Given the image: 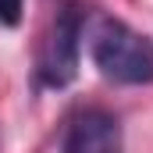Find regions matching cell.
<instances>
[{
    "mask_svg": "<svg viewBox=\"0 0 153 153\" xmlns=\"http://www.w3.org/2000/svg\"><path fill=\"white\" fill-rule=\"evenodd\" d=\"M64 153H121V128L107 111H82L71 117Z\"/></svg>",
    "mask_w": 153,
    "mask_h": 153,
    "instance_id": "3957f363",
    "label": "cell"
},
{
    "mask_svg": "<svg viewBox=\"0 0 153 153\" xmlns=\"http://www.w3.org/2000/svg\"><path fill=\"white\" fill-rule=\"evenodd\" d=\"M82 25H85V14L82 7H64L57 11L50 32L39 46V64H36V75L43 85L50 89H61L68 82H75L78 75V50H82Z\"/></svg>",
    "mask_w": 153,
    "mask_h": 153,
    "instance_id": "7a4b0ae2",
    "label": "cell"
},
{
    "mask_svg": "<svg viewBox=\"0 0 153 153\" xmlns=\"http://www.w3.org/2000/svg\"><path fill=\"white\" fill-rule=\"evenodd\" d=\"M22 7H25V0H0V25H18Z\"/></svg>",
    "mask_w": 153,
    "mask_h": 153,
    "instance_id": "277c9868",
    "label": "cell"
},
{
    "mask_svg": "<svg viewBox=\"0 0 153 153\" xmlns=\"http://www.w3.org/2000/svg\"><path fill=\"white\" fill-rule=\"evenodd\" d=\"M89 57L100 68V75L121 85H146L153 82V39L128 29L125 22L103 18L96 22L89 39Z\"/></svg>",
    "mask_w": 153,
    "mask_h": 153,
    "instance_id": "6da1fadb",
    "label": "cell"
}]
</instances>
